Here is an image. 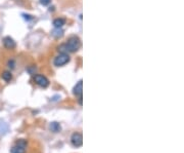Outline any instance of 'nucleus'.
<instances>
[{
  "label": "nucleus",
  "mask_w": 184,
  "mask_h": 153,
  "mask_svg": "<svg viewBox=\"0 0 184 153\" xmlns=\"http://www.w3.org/2000/svg\"><path fill=\"white\" fill-rule=\"evenodd\" d=\"M66 48V52H75L80 48L81 46V41L77 36H72L68 39V42L64 43Z\"/></svg>",
  "instance_id": "1"
},
{
  "label": "nucleus",
  "mask_w": 184,
  "mask_h": 153,
  "mask_svg": "<svg viewBox=\"0 0 184 153\" xmlns=\"http://www.w3.org/2000/svg\"><path fill=\"white\" fill-rule=\"evenodd\" d=\"M70 60H71V58H70L69 54H66V52H60L57 57H55L53 63L56 67H61L64 66V65H66V63H69Z\"/></svg>",
  "instance_id": "2"
},
{
  "label": "nucleus",
  "mask_w": 184,
  "mask_h": 153,
  "mask_svg": "<svg viewBox=\"0 0 184 153\" xmlns=\"http://www.w3.org/2000/svg\"><path fill=\"white\" fill-rule=\"evenodd\" d=\"M34 81L41 87H47L49 85V80L41 74H36L34 76Z\"/></svg>",
  "instance_id": "3"
},
{
  "label": "nucleus",
  "mask_w": 184,
  "mask_h": 153,
  "mask_svg": "<svg viewBox=\"0 0 184 153\" xmlns=\"http://www.w3.org/2000/svg\"><path fill=\"white\" fill-rule=\"evenodd\" d=\"M71 141H72V144L75 147H81L82 144H83V137H82V135L80 133H75L72 136Z\"/></svg>",
  "instance_id": "4"
},
{
  "label": "nucleus",
  "mask_w": 184,
  "mask_h": 153,
  "mask_svg": "<svg viewBox=\"0 0 184 153\" xmlns=\"http://www.w3.org/2000/svg\"><path fill=\"white\" fill-rule=\"evenodd\" d=\"M3 45L7 50H13L17 46V43L10 36H6V37L3 38Z\"/></svg>",
  "instance_id": "5"
},
{
  "label": "nucleus",
  "mask_w": 184,
  "mask_h": 153,
  "mask_svg": "<svg viewBox=\"0 0 184 153\" xmlns=\"http://www.w3.org/2000/svg\"><path fill=\"white\" fill-rule=\"evenodd\" d=\"M82 91H83V81L80 80V81L75 85L73 93L76 97H81L82 96Z\"/></svg>",
  "instance_id": "6"
},
{
  "label": "nucleus",
  "mask_w": 184,
  "mask_h": 153,
  "mask_svg": "<svg viewBox=\"0 0 184 153\" xmlns=\"http://www.w3.org/2000/svg\"><path fill=\"white\" fill-rule=\"evenodd\" d=\"M49 128H50V131L53 132V133H58V132H60L61 126L58 122H55V121H54V122H51V123H50Z\"/></svg>",
  "instance_id": "7"
},
{
  "label": "nucleus",
  "mask_w": 184,
  "mask_h": 153,
  "mask_svg": "<svg viewBox=\"0 0 184 153\" xmlns=\"http://www.w3.org/2000/svg\"><path fill=\"white\" fill-rule=\"evenodd\" d=\"M64 24H66V20L62 19V17H58V19H55V20L53 21L54 28H61Z\"/></svg>",
  "instance_id": "8"
},
{
  "label": "nucleus",
  "mask_w": 184,
  "mask_h": 153,
  "mask_svg": "<svg viewBox=\"0 0 184 153\" xmlns=\"http://www.w3.org/2000/svg\"><path fill=\"white\" fill-rule=\"evenodd\" d=\"M1 77H2V79L4 80L5 82H9L10 80L12 79V74L10 73L9 71H4V72H2Z\"/></svg>",
  "instance_id": "9"
},
{
  "label": "nucleus",
  "mask_w": 184,
  "mask_h": 153,
  "mask_svg": "<svg viewBox=\"0 0 184 153\" xmlns=\"http://www.w3.org/2000/svg\"><path fill=\"white\" fill-rule=\"evenodd\" d=\"M51 34L53 35L55 38H59V37H61V36L64 35V31L61 30V28H55V30H54Z\"/></svg>",
  "instance_id": "10"
},
{
  "label": "nucleus",
  "mask_w": 184,
  "mask_h": 153,
  "mask_svg": "<svg viewBox=\"0 0 184 153\" xmlns=\"http://www.w3.org/2000/svg\"><path fill=\"white\" fill-rule=\"evenodd\" d=\"M10 152L11 153H25V148L17 145L15 147H13V148L10 150Z\"/></svg>",
  "instance_id": "11"
},
{
  "label": "nucleus",
  "mask_w": 184,
  "mask_h": 153,
  "mask_svg": "<svg viewBox=\"0 0 184 153\" xmlns=\"http://www.w3.org/2000/svg\"><path fill=\"white\" fill-rule=\"evenodd\" d=\"M7 66L9 67L10 69H13V68H15V61H13V60H9V61L7 62Z\"/></svg>",
  "instance_id": "12"
},
{
  "label": "nucleus",
  "mask_w": 184,
  "mask_h": 153,
  "mask_svg": "<svg viewBox=\"0 0 184 153\" xmlns=\"http://www.w3.org/2000/svg\"><path fill=\"white\" fill-rule=\"evenodd\" d=\"M50 1H51V0H40V3H41L42 5H48L49 3H50Z\"/></svg>",
  "instance_id": "13"
}]
</instances>
